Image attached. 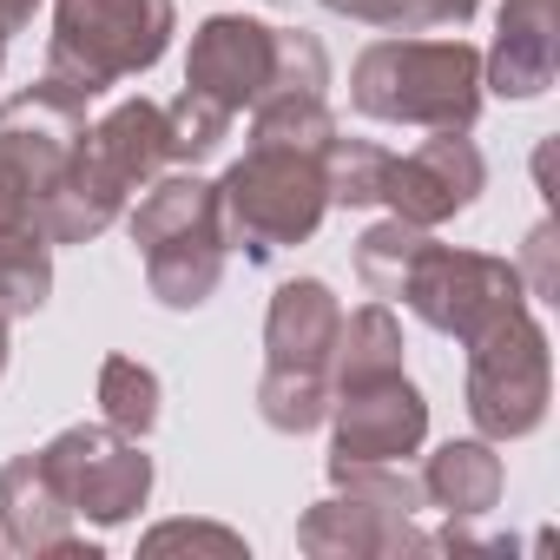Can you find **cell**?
I'll use <instances>...</instances> for the list:
<instances>
[{"instance_id": "6da1fadb", "label": "cell", "mask_w": 560, "mask_h": 560, "mask_svg": "<svg viewBox=\"0 0 560 560\" xmlns=\"http://www.w3.org/2000/svg\"><path fill=\"white\" fill-rule=\"evenodd\" d=\"M481 93V54L468 40H376L350 67V106L383 126L468 132Z\"/></svg>"}, {"instance_id": "7a4b0ae2", "label": "cell", "mask_w": 560, "mask_h": 560, "mask_svg": "<svg viewBox=\"0 0 560 560\" xmlns=\"http://www.w3.org/2000/svg\"><path fill=\"white\" fill-rule=\"evenodd\" d=\"M337 330H343V304L324 277L277 284L270 317H264V383H257V416L277 435H311L330 416Z\"/></svg>"}, {"instance_id": "3957f363", "label": "cell", "mask_w": 560, "mask_h": 560, "mask_svg": "<svg viewBox=\"0 0 560 560\" xmlns=\"http://www.w3.org/2000/svg\"><path fill=\"white\" fill-rule=\"evenodd\" d=\"M126 231L145 257V284L165 311H198L218 277H224V218H218V185L198 172L152 178L145 198L126 211Z\"/></svg>"}, {"instance_id": "277c9868", "label": "cell", "mask_w": 560, "mask_h": 560, "mask_svg": "<svg viewBox=\"0 0 560 560\" xmlns=\"http://www.w3.org/2000/svg\"><path fill=\"white\" fill-rule=\"evenodd\" d=\"M330 211L324 185V152H291V145H244V159L218 178V218L224 244H237L250 264L311 244Z\"/></svg>"}, {"instance_id": "5b68a950", "label": "cell", "mask_w": 560, "mask_h": 560, "mask_svg": "<svg viewBox=\"0 0 560 560\" xmlns=\"http://www.w3.org/2000/svg\"><path fill=\"white\" fill-rule=\"evenodd\" d=\"M172 34H178L172 0H54L47 80L73 86L80 100H100L106 86L152 73Z\"/></svg>"}, {"instance_id": "8992f818", "label": "cell", "mask_w": 560, "mask_h": 560, "mask_svg": "<svg viewBox=\"0 0 560 560\" xmlns=\"http://www.w3.org/2000/svg\"><path fill=\"white\" fill-rule=\"evenodd\" d=\"M553 402V350L534 311L501 317L488 337L468 343V416L488 442H521L547 422Z\"/></svg>"}, {"instance_id": "52a82bcc", "label": "cell", "mask_w": 560, "mask_h": 560, "mask_svg": "<svg viewBox=\"0 0 560 560\" xmlns=\"http://www.w3.org/2000/svg\"><path fill=\"white\" fill-rule=\"evenodd\" d=\"M402 304H409L429 330H442V337H455V343L468 350V343L488 337L501 317L527 311V284H521V264L488 257V250H455V244L435 237V244L422 250V264L409 270Z\"/></svg>"}, {"instance_id": "ba28073f", "label": "cell", "mask_w": 560, "mask_h": 560, "mask_svg": "<svg viewBox=\"0 0 560 560\" xmlns=\"http://www.w3.org/2000/svg\"><path fill=\"white\" fill-rule=\"evenodd\" d=\"M40 468L67 494L73 521H93V527H119V521H132L152 501V455H139V442L119 435L113 422L60 429L40 448Z\"/></svg>"}, {"instance_id": "9c48e42d", "label": "cell", "mask_w": 560, "mask_h": 560, "mask_svg": "<svg viewBox=\"0 0 560 560\" xmlns=\"http://www.w3.org/2000/svg\"><path fill=\"white\" fill-rule=\"evenodd\" d=\"M284 54H291V27H270L250 14H211L191 34L185 86L218 100L224 113H250L257 100L284 86Z\"/></svg>"}, {"instance_id": "30bf717a", "label": "cell", "mask_w": 560, "mask_h": 560, "mask_svg": "<svg viewBox=\"0 0 560 560\" xmlns=\"http://www.w3.org/2000/svg\"><path fill=\"white\" fill-rule=\"evenodd\" d=\"M324 422H330V468H343V462H409L429 442V402L402 370L337 389Z\"/></svg>"}, {"instance_id": "8fae6325", "label": "cell", "mask_w": 560, "mask_h": 560, "mask_svg": "<svg viewBox=\"0 0 560 560\" xmlns=\"http://www.w3.org/2000/svg\"><path fill=\"white\" fill-rule=\"evenodd\" d=\"M481 185H488V165H481L475 139L468 132H435V139H422L402 159L389 152V172H383V198L376 205H389V218H402V224L435 231L455 211H468L481 198Z\"/></svg>"}, {"instance_id": "7c38bea8", "label": "cell", "mask_w": 560, "mask_h": 560, "mask_svg": "<svg viewBox=\"0 0 560 560\" xmlns=\"http://www.w3.org/2000/svg\"><path fill=\"white\" fill-rule=\"evenodd\" d=\"M86 106L93 100H80L60 80H40V86H27V93H14L8 106H0V159L21 165L34 198L73 165V152L86 139Z\"/></svg>"}, {"instance_id": "4fadbf2b", "label": "cell", "mask_w": 560, "mask_h": 560, "mask_svg": "<svg viewBox=\"0 0 560 560\" xmlns=\"http://www.w3.org/2000/svg\"><path fill=\"white\" fill-rule=\"evenodd\" d=\"M0 547L21 560H100V547L73 534V508L40 468V448L0 468Z\"/></svg>"}, {"instance_id": "5bb4252c", "label": "cell", "mask_w": 560, "mask_h": 560, "mask_svg": "<svg viewBox=\"0 0 560 560\" xmlns=\"http://www.w3.org/2000/svg\"><path fill=\"white\" fill-rule=\"evenodd\" d=\"M298 547L311 560H402V553H429L435 540L416 527V514H396L357 494H330L298 521Z\"/></svg>"}, {"instance_id": "9a60e30c", "label": "cell", "mask_w": 560, "mask_h": 560, "mask_svg": "<svg viewBox=\"0 0 560 560\" xmlns=\"http://www.w3.org/2000/svg\"><path fill=\"white\" fill-rule=\"evenodd\" d=\"M54 298V244L34 211V185L0 159V311L34 317Z\"/></svg>"}, {"instance_id": "2e32d148", "label": "cell", "mask_w": 560, "mask_h": 560, "mask_svg": "<svg viewBox=\"0 0 560 560\" xmlns=\"http://www.w3.org/2000/svg\"><path fill=\"white\" fill-rule=\"evenodd\" d=\"M560 73V40H553V0H501V34L481 60V86L501 100H540Z\"/></svg>"}, {"instance_id": "e0dca14e", "label": "cell", "mask_w": 560, "mask_h": 560, "mask_svg": "<svg viewBox=\"0 0 560 560\" xmlns=\"http://www.w3.org/2000/svg\"><path fill=\"white\" fill-rule=\"evenodd\" d=\"M80 152L132 198L139 185H152L172 159H165V106L159 100H119L100 126H86V139H80Z\"/></svg>"}, {"instance_id": "ac0fdd59", "label": "cell", "mask_w": 560, "mask_h": 560, "mask_svg": "<svg viewBox=\"0 0 560 560\" xmlns=\"http://www.w3.org/2000/svg\"><path fill=\"white\" fill-rule=\"evenodd\" d=\"M501 488H508V468H501V455H494V442L488 435H462V442H442L429 462H422V501L429 508H442L448 521H481V514H494V501H501Z\"/></svg>"}, {"instance_id": "d6986e66", "label": "cell", "mask_w": 560, "mask_h": 560, "mask_svg": "<svg viewBox=\"0 0 560 560\" xmlns=\"http://www.w3.org/2000/svg\"><path fill=\"white\" fill-rule=\"evenodd\" d=\"M402 370V324L389 304H363L357 317H343L337 330V357H330V389H350V383H376V376H396Z\"/></svg>"}, {"instance_id": "ffe728a7", "label": "cell", "mask_w": 560, "mask_h": 560, "mask_svg": "<svg viewBox=\"0 0 560 560\" xmlns=\"http://www.w3.org/2000/svg\"><path fill=\"white\" fill-rule=\"evenodd\" d=\"M435 237L422 224H402V218H383L357 237V277H363V291L376 304H402V284H409V270L422 264Z\"/></svg>"}, {"instance_id": "44dd1931", "label": "cell", "mask_w": 560, "mask_h": 560, "mask_svg": "<svg viewBox=\"0 0 560 560\" xmlns=\"http://www.w3.org/2000/svg\"><path fill=\"white\" fill-rule=\"evenodd\" d=\"M337 113L324 93H270L250 106V145H291V152H330Z\"/></svg>"}, {"instance_id": "7402d4cb", "label": "cell", "mask_w": 560, "mask_h": 560, "mask_svg": "<svg viewBox=\"0 0 560 560\" xmlns=\"http://www.w3.org/2000/svg\"><path fill=\"white\" fill-rule=\"evenodd\" d=\"M100 409L119 435L145 442L159 429V376L139 363V357H106L100 363Z\"/></svg>"}, {"instance_id": "603a6c76", "label": "cell", "mask_w": 560, "mask_h": 560, "mask_svg": "<svg viewBox=\"0 0 560 560\" xmlns=\"http://www.w3.org/2000/svg\"><path fill=\"white\" fill-rule=\"evenodd\" d=\"M324 8L389 34H435V27H468L481 0H324Z\"/></svg>"}, {"instance_id": "cb8c5ba5", "label": "cell", "mask_w": 560, "mask_h": 560, "mask_svg": "<svg viewBox=\"0 0 560 560\" xmlns=\"http://www.w3.org/2000/svg\"><path fill=\"white\" fill-rule=\"evenodd\" d=\"M231 119L237 113H224L218 100H205V93H178L172 106H165V159L172 165H198V159H211L224 139H231Z\"/></svg>"}, {"instance_id": "d4e9b609", "label": "cell", "mask_w": 560, "mask_h": 560, "mask_svg": "<svg viewBox=\"0 0 560 560\" xmlns=\"http://www.w3.org/2000/svg\"><path fill=\"white\" fill-rule=\"evenodd\" d=\"M383 172H389V152L376 145V139H330V152H324V185H330V205H343V211H363V205H376L383 198Z\"/></svg>"}, {"instance_id": "484cf974", "label": "cell", "mask_w": 560, "mask_h": 560, "mask_svg": "<svg viewBox=\"0 0 560 560\" xmlns=\"http://www.w3.org/2000/svg\"><path fill=\"white\" fill-rule=\"evenodd\" d=\"M330 481H337V494H357V501H376L396 514L422 508V481H409L396 462H343V468H330Z\"/></svg>"}, {"instance_id": "4316f807", "label": "cell", "mask_w": 560, "mask_h": 560, "mask_svg": "<svg viewBox=\"0 0 560 560\" xmlns=\"http://www.w3.org/2000/svg\"><path fill=\"white\" fill-rule=\"evenodd\" d=\"M139 547H145V553L205 547V553H224V560H237V553H244V534H231V527H211V521H165V527H152Z\"/></svg>"}, {"instance_id": "83f0119b", "label": "cell", "mask_w": 560, "mask_h": 560, "mask_svg": "<svg viewBox=\"0 0 560 560\" xmlns=\"http://www.w3.org/2000/svg\"><path fill=\"white\" fill-rule=\"evenodd\" d=\"M34 8H40V0H0V40L21 34V27L34 21Z\"/></svg>"}, {"instance_id": "f1b7e54d", "label": "cell", "mask_w": 560, "mask_h": 560, "mask_svg": "<svg viewBox=\"0 0 560 560\" xmlns=\"http://www.w3.org/2000/svg\"><path fill=\"white\" fill-rule=\"evenodd\" d=\"M8 357H14V337H8V311H0V376H8Z\"/></svg>"}, {"instance_id": "f546056e", "label": "cell", "mask_w": 560, "mask_h": 560, "mask_svg": "<svg viewBox=\"0 0 560 560\" xmlns=\"http://www.w3.org/2000/svg\"><path fill=\"white\" fill-rule=\"evenodd\" d=\"M0 67H8V40H0Z\"/></svg>"}]
</instances>
